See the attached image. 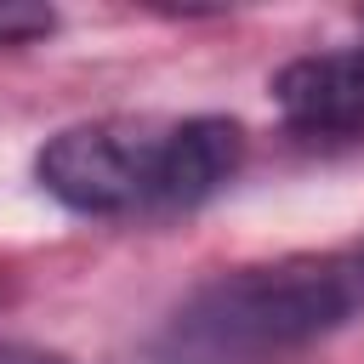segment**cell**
<instances>
[{
  "mask_svg": "<svg viewBox=\"0 0 364 364\" xmlns=\"http://www.w3.org/2000/svg\"><path fill=\"white\" fill-rule=\"evenodd\" d=\"M364 313V239L199 284L154 341V364H279Z\"/></svg>",
  "mask_w": 364,
  "mask_h": 364,
  "instance_id": "obj_1",
  "label": "cell"
},
{
  "mask_svg": "<svg viewBox=\"0 0 364 364\" xmlns=\"http://www.w3.org/2000/svg\"><path fill=\"white\" fill-rule=\"evenodd\" d=\"M245 165V125L228 114L193 119H85L63 125L40 154V188L80 216L188 210L233 182Z\"/></svg>",
  "mask_w": 364,
  "mask_h": 364,
  "instance_id": "obj_2",
  "label": "cell"
},
{
  "mask_svg": "<svg viewBox=\"0 0 364 364\" xmlns=\"http://www.w3.org/2000/svg\"><path fill=\"white\" fill-rule=\"evenodd\" d=\"M273 102L301 136H364V46L307 51L273 74Z\"/></svg>",
  "mask_w": 364,
  "mask_h": 364,
  "instance_id": "obj_3",
  "label": "cell"
},
{
  "mask_svg": "<svg viewBox=\"0 0 364 364\" xmlns=\"http://www.w3.org/2000/svg\"><path fill=\"white\" fill-rule=\"evenodd\" d=\"M57 28L51 6H28V0H0V46H28L40 34Z\"/></svg>",
  "mask_w": 364,
  "mask_h": 364,
  "instance_id": "obj_4",
  "label": "cell"
},
{
  "mask_svg": "<svg viewBox=\"0 0 364 364\" xmlns=\"http://www.w3.org/2000/svg\"><path fill=\"white\" fill-rule=\"evenodd\" d=\"M0 364H68V358L40 353V347H11V341H0Z\"/></svg>",
  "mask_w": 364,
  "mask_h": 364,
  "instance_id": "obj_5",
  "label": "cell"
}]
</instances>
